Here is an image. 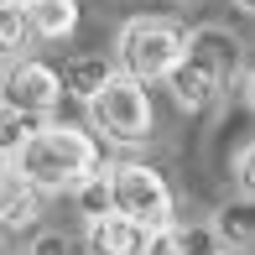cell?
Listing matches in <instances>:
<instances>
[{
  "label": "cell",
  "mask_w": 255,
  "mask_h": 255,
  "mask_svg": "<svg viewBox=\"0 0 255 255\" xmlns=\"http://www.w3.org/2000/svg\"><path fill=\"white\" fill-rule=\"evenodd\" d=\"M167 89H172V99H177L182 110H208V104L219 99V89H224V63L188 37V52H182V63L167 73Z\"/></svg>",
  "instance_id": "obj_6"
},
{
  "label": "cell",
  "mask_w": 255,
  "mask_h": 255,
  "mask_svg": "<svg viewBox=\"0 0 255 255\" xmlns=\"http://www.w3.org/2000/svg\"><path fill=\"white\" fill-rule=\"evenodd\" d=\"M37 125H42V120H31V115H16V110H5V104H0V161L16 156V151H21V141H26Z\"/></svg>",
  "instance_id": "obj_13"
},
{
  "label": "cell",
  "mask_w": 255,
  "mask_h": 255,
  "mask_svg": "<svg viewBox=\"0 0 255 255\" xmlns=\"http://www.w3.org/2000/svg\"><path fill=\"white\" fill-rule=\"evenodd\" d=\"M198 229H177V224H167V229H151L146 235V250L141 255H203L198 250Z\"/></svg>",
  "instance_id": "obj_11"
},
{
  "label": "cell",
  "mask_w": 255,
  "mask_h": 255,
  "mask_svg": "<svg viewBox=\"0 0 255 255\" xmlns=\"http://www.w3.org/2000/svg\"><path fill=\"white\" fill-rule=\"evenodd\" d=\"M21 16L37 42H68L78 31V0H21Z\"/></svg>",
  "instance_id": "obj_9"
},
{
  "label": "cell",
  "mask_w": 255,
  "mask_h": 255,
  "mask_svg": "<svg viewBox=\"0 0 255 255\" xmlns=\"http://www.w3.org/2000/svg\"><path fill=\"white\" fill-rule=\"evenodd\" d=\"M16 172L37 193H73L89 172H99V141L78 125H52L42 120L37 130L21 141V151L10 156Z\"/></svg>",
  "instance_id": "obj_1"
},
{
  "label": "cell",
  "mask_w": 255,
  "mask_h": 255,
  "mask_svg": "<svg viewBox=\"0 0 255 255\" xmlns=\"http://www.w3.org/2000/svg\"><path fill=\"white\" fill-rule=\"evenodd\" d=\"M42 214V193L16 172V161H0V229H31Z\"/></svg>",
  "instance_id": "obj_7"
},
{
  "label": "cell",
  "mask_w": 255,
  "mask_h": 255,
  "mask_svg": "<svg viewBox=\"0 0 255 255\" xmlns=\"http://www.w3.org/2000/svg\"><path fill=\"white\" fill-rule=\"evenodd\" d=\"M84 245H89V255H141L146 250V229L130 224L125 214H99V219H89Z\"/></svg>",
  "instance_id": "obj_8"
},
{
  "label": "cell",
  "mask_w": 255,
  "mask_h": 255,
  "mask_svg": "<svg viewBox=\"0 0 255 255\" xmlns=\"http://www.w3.org/2000/svg\"><path fill=\"white\" fill-rule=\"evenodd\" d=\"M63 99V78L52 73L37 57H16V63L0 73V104L16 115H31V120H47Z\"/></svg>",
  "instance_id": "obj_5"
},
{
  "label": "cell",
  "mask_w": 255,
  "mask_h": 255,
  "mask_svg": "<svg viewBox=\"0 0 255 255\" xmlns=\"http://www.w3.org/2000/svg\"><path fill=\"white\" fill-rule=\"evenodd\" d=\"M188 52V31L177 21H161V16H135L120 26L115 37V57H120V73L135 78V84H161L172 68L182 63Z\"/></svg>",
  "instance_id": "obj_2"
},
{
  "label": "cell",
  "mask_w": 255,
  "mask_h": 255,
  "mask_svg": "<svg viewBox=\"0 0 255 255\" xmlns=\"http://www.w3.org/2000/svg\"><path fill=\"white\" fill-rule=\"evenodd\" d=\"M31 26L21 16L16 0H0V63H16V57H31Z\"/></svg>",
  "instance_id": "obj_10"
},
{
  "label": "cell",
  "mask_w": 255,
  "mask_h": 255,
  "mask_svg": "<svg viewBox=\"0 0 255 255\" xmlns=\"http://www.w3.org/2000/svg\"><path fill=\"white\" fill-rule=\"evenodd\" d=\"M235 5H240V10H250V5H255V0H235Z\"/></svg>",
  "instance_id": "obj_16"
},
{
  "label": "cell",
  "mask_w": 255,
  "mask_h": 255,
  "mask_svg": "<svg viewBox=\"0 0 255 255\" xmlns=\"http://www.w3.org/2000/svg\"><path fill=\"white\" fill-rule=\"evenodd\" d=\"M214 255H250V250H214Z\"/></svg>",
  "instance_id": "obj_15"
},
{
  "label": "cell",
  "mask_w": 255,
  "mask_h": 255,
  "mask_svg": "<svg viewBox=\"0 0 255 255\" xmlns=\"http://www.w3.org/2000/svg\"><path fill=\"white\" fill-rule=\"evenodd\" d=\"M89 104V125L104 135V141H120V146H141L146 135H151V94H146V84H135V78L125 73H104L94 89L84 94Z\"/></svg>",
  "instance_id": "obj_3"
},
{
  "label": "cell",
  "mask_w": 255,
  "mask_h": 255,
  "mask_svg": "<svg viewBox=\"0 0 255 255\" xmlns=\"http://www.w3.org/2000/svg\"><path fill=\"white\" fill-rule=\"evenodd\" d=\"M110 208L125 214L130 224H141L146 235L177 224V203H172L167 177L151 172L146 161H120V167H110Z\"/></svg>",
  "instance_id": "obj_4"
},
{
  "label": "cell",
  "mask_w": 255,
  "mask_h": 255,
  "mask_svg": "<svg viewBox=\"0 0 255 255\" xmlns=\"http://www.w3.org/2000/svg\"><path fill=\"white\" fill-rule=\"evenodd\" d=\"M73 198H78V214H84V219L115 214V208H110V167L89 172V177H84V182H78V188H73Z\"/></svg>",
  "instance_id": "obj_12"
},
{
  "label": "cell",
  "mask_w": 255,
  "mask_h": 255,
  "mask_svg": "<svg viewBox=\"0 0 255 255\" xmlns=\"http://www.w3.org/2000/svg\"><path fill=\"white\" fill-rule=\"evenodd\" d=\"M255 151H250V141H240V151H235V188H240V198H250L255 193Z\"/></svg>",
  "instance_id": "obj_14"
}]
</instances>
